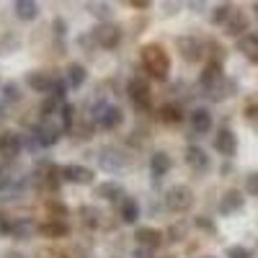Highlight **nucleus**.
<instances>
[{
    "mask_svg": "<svg viewBox=\"0 0 258 258\" xmlns=\"http://www.w3.org/2000/svg\"><path fill=\"white\" fill-rule=\"evenodd\" d=\"M140 62H142V70L153 80H158V83L168 80V75H170V54L165 52L163 44H158V41L145 44L140 49Z\"/></svg>",
    "mask_w": 258,
    "mask_h": 258,
    "instance_id": "nucleus-1",
    "label": "nucleus"
},
{
    "mask_svg": "<svg viewBox=\"0 0 258 258\" xmlns=\"http://www.w3.org/2000/svg\"><path fill=\"white\" fill-rule=\"evenodd\" d=\"M126 96L132 101V106L137 111H150L153 109V88H150V80L142 75H132L126 80Z\"/></svg>",
    "mask_w": 258,
    "mask_h": 258,
    "instance_id": "nucleus-2",
    "label": "nucleus"
},
{
    "mask_svg": "<svg viewBox=\"0 0 258 258\" xmlns=\"http://www.w3.org/2000/svg\"><path fill=\"white\" fill-rule=\"evenodd\" d=\"M91 121L98 124L101 129H106V132H114V129H119L124 124V111L114 103H98L91 111Z\"/></svg>",
    "mask_w": 258,
    "mask_h": 258,
    "instance_id": "nucleus-3",
    "label": "nucleus"
},
{
    "mask_svg": "<svg viewBox=\"0 0 258 258\" xmlns=\"http://www.w3.org/2000/svg\"><path fill=\"white\" fill-rule=\"evenodd\" d=\"M163 199H165L168 212L183 214V212H188V209L194 207V191H191V186H186V183H176V186H170V188L165 191Z\"/></svg>",
    "mask_w": 258,
    "mask_h": 258,
    "instance_id": "nucleus-4",
    "label": "nucleus"
},
{
    "mask_svg": "<svg viewBox=\"0 0 258 258\" xmlns=\"http://www.w3.org/2000/svg\"><path fill=\"white\" fill-rule=\"evenodd\" d=\"M93 41L101 47V49H116L124 39V31L119 24H98L93 31H91Z\"/></svg>",
    "mask_w": 258,
    "mask_h": 258,
    "instance_id": "nucleus-5",
    "label": "nucleus"
},
{
    "mask_svg": "<svg viewBox=\"0 0 258 258\" xmlns=\"http://www.w3.org/2000/svg\"><path fill=\"white\" fill-rule=\"evenodd\" d=\"M176 49H178V54L186 59V62H199L204 54H207V44L202 39H197L194 34H183V36H178L176 39Z\"/></svg>",
    "mask_w": 258,
    "mask_h": 258,
    "instance_id": "nucleus-6",
    "label": "nucleus"
},
{
    "mask_svg": "<svg viewBox=\"0 0 258 258\" xmlns=\"http://www.w3.org/2000/svg\"><path fill=\"white\" fill-rule=\"evenodd\" d=\"M243 209H245V194L240 188H227L217 202V212L222 217H232V214H238Z\"/></svg>",
    "mask_w": 258,
    "mask_h": 258,
    "instance_id": "nucleus-7",
    "label": "nucleus"
},
{
    "mask_svg": "<svg viewBox=\"0 0 258 258\" xmlns=\"http://www.w3.org/2000/svg\"><path fill=\"white\" fill-rule=\"evenodd\" d=\"M62 178H64V183H75V186H93L96 173H93V168H88V165L70 163V165H62Z\"/></svg>",
    "mask_w": 258,
    "mask_h": 258,
    "instance_id": "nucleus-8",
    "label": "nucleus"
},
{
    "mask_svg": "<svg viewBox=\"0 0 258 258\" xmlns=\"http://www.w3.org/2000/svg\"><path fill=\"white\" fill-rule=\"evenodd\" d=\"M214 150H217L222 158H232L238 153V135H235L230 126H220L217 135H214Z\"/></svg>",
    "mask_w": 258,
    "mask_h": 258,
    "instance_id": "nucleus-9",
    "label": "nucleus"
},
{
    "mask_svg": "<svg viewBox=\"0 0 258 258\" xmlns=\"http://www.w3.org/2000/svg\"><path fill=\"white\" fill-rule=\"evenodd\" d=\"M62 132H64L62 126H57V124H52V121H41V124L34 126V135H31V137L36 140L39 147H52V145L59 142Z\"/></svg>",
    "mask_w": 258,
    "mask_h": 258,
    "instance_id": "nucleus-10",
    "label": "nucleus"
},
{
    "mask_svg": "<svg viewBox=\"0 0 258 258\" xmlns=\"http://www.w3.org/2000/svg\"><path fill=\"white\" fill-rule=\"evenodd\" d=\"M135 243L145 250H155L165 243V232H160L155 227H137L135 230Z\"/></svg>",
    "mask_w": 258,
    "mask_h": 258,
    "instance_id": "nucleus-11",
    "label": "nucleus"
},
{
    "mask_svg": "<svg viewBox=\"0 0 258 258\" xmlns=\"http://www.w3.org/2000/svg\"><path fill=\"white\" fill-rule=\"evenodd\" d=\"M183 160H186V165L197 176H202V173H207V170H209V155L204 153L199 145H188L186 153H183Z\"/></svg>",
    "mask_w": 258,
    "mask_h": 258,
    "instance_id": "nucleus-12",
    "label": "nucleus"
},
{
    "mask_svg": "<svg viewBox=\"0 0 258 258\" xmlns=\"http://www.w3.org/2000/svg\"><path fill=\"white\" fill-rule=\"evenodd\" d=\"M34 232H39V225H36L34 220H29V217H16V220L8 222V232H6V235H11L13 240H29Z\"/></svg>",
    "mask_w": 258,
    "mask_h": 258,
    "instance_id": "nucleus-13",
    "label": "nucleus"
},
{
    "mask_svg": "<svg viewBox=\"0 0 258 258\" xmlns=\"http://www.w3.org/2000/svg\"><path fill=\"white\" fill-rule=\"evenodd\" d=\"M170 168H173V158H170L165 150H155V153L150 155V176H153L155 181H160L163 176H168Z\"/></svg>",
    "mask_w": 258,
    "mask_h": 258,
    "instance_id": "nucleus-14",
    "label": "nucleus"
},
{
    "mask_svg": "<svg viewBox=\"0 0 258 258\" xmlns=\"http://www.w3.org/2000/svg\"><path fill=\"white\" fill-rule=\"evenodd\" d=\"M54 75H49V73H44V70H29L26 73V85L31 91H36V93H52V88H54Z\"/></svg>",
    "mask_w": 258,
    "mask_h": 258,
    "instance_id": "nucleus-15",
    "label": "nucleus"
},
{
    "mask_svg": "<svg viewBox=\"0 0 258 258\" xmlns=\"http://www.w3.org/2000/svg\"><path fill=\"white\" fill-rule=\"evenodd\" d=\"M93 197H98L103 202H124L126 194H124V186L119 181H103L93 188Z\"/></svg>",
    "mask_w": 258,
    "mask_h": 258,
    "instance_id": "nucleus-16",
    "label": "nucleus"
},
{
    "mask_svg": "<svg viewBox=\"0 0 258 258\" xmlns=\"http://www.w3.org/2000/svg\"><path fill=\"white\" fill-rule=\"evenodd\" d=\"M158 116H160V121H163L165 126H178V124L186 119V111H183V106H181V103L168 101V103H163V106H160Z\"/></svg>",
    "mask_w": 258,
    "mask_h": 258,
    "instance_id": "nucleus-17",
    "label": "nucleus"
},
{
    "mask_svg": "<svg viewBox=\"0 0 258 258\" xmlns=\"http://www.w3.org/2000/svg\"><path fill=\"white\" fill-rule=\"evenodd\" d=\"M188 119H191V129H194V135H209V132H212V126H214L212 114H209V109H204V106L194 109V111L188 114Z\"/></svg>",
    "mask_w": 258,
    "mask_h": 258,
    "instance_id": "nucleus-18",
    "label": "nucleus"
},
{
    "mask_svg": "<svg viewBox=\"0 0 258 258\" xmlns=\"http://www.w3.org/2000/svg\"><path fill=\"white\" fill-rule=\"evenodd\" d=\"M24 150V140L18 132H3L0 135V155L3 158H16Z\"/></svg>",
    "mask_w": 258,
    "mask_h": 258,
    "instance_id": "nucleus-19",
    "label": "nucleus"
},
{
    "mask_svg": "<svg viewBox=\"0 0 258 258\" xmlns=\"http://www.w3.org/2000/svg\"><path fill=\"white\" fill-rule=\"evenodd\" d=\"M238 52H240L250 64H258V34H255V31H248L245 36L238 39Z\"/></svg>",
    "mask_w": 258,
    "mask_h": 258,
    "instance_id": "nucleus-20",
    "label": "nucleus"
},
{
    "mask_svg": "<svg viewBox=\"0 0 258 258\" xmlns=\"http://www.w3.org/2000/svg\"><path fill=\"white\" fill-rule=\"evenodd\" d=\"M85 80H88V70H85V64L80 62H70L68 70H64V83H68V88L78 91L85 85Z\"/></svg>",
    "mask_w": 258,
    "mask_h": 258,
    "instance_id": "nucleus-21",
    "label": "nucleus"
},
{
    "mask_svg": "<svg viewBox=\"0 0 258 258\" xmlns=\"http://www.w3.org/2000/svg\"><path fill=\"white\" fill-rule=\"evenodd\" d=\"M39 235L41 238H49V240H62L70 235V225L68 222H54V220H47L39 225Z\"/></svg>",
    "mask_w": 258,
    "mask_h": 258,
    "instance_id": "nucleus-22",
    "label": "nucleus"
},
{
    "mask_svg": "<svg viewBox=\"0 0 258 258\" xmlns=\"http://www.w3.org/2000/svg\"><path fill=\"white\" fill-rule=\"evenodd\" d=\"M248 16L243 13V11H235L232 16H230V21L225 24V34L227 36H235V39H240V36H245L248 34Z\"/></svg>",
    "mask_w": 258,
    "mask_h": 258,
    "instance_id": "nucleus-23",
    "label": "nucleus"
},
{
    "mask_svg": "<svg viewBox=\"0 0 258 258\" xmlns=\"http://www.w3.org/2000/svg\"><path fill=\"white\" fill-rule=\"evenodd\" d=\"M140 214H142V209H140V202H137L135 197H126V199L121 202V207H119V217H121L124 225H135V222L140 220Z\"/></svg>",
    "mask_w": 258,
    "mask_h": 258,
    "instance_id": "nucleus-24",
    "label": "nucleus"
},
{
    "mask_svg": "<svg viewBox=\"0 0 258 258\" xmlns=\"http://www.w3.org/2000/svg\"><path fill=\"white\" fill-rule=\"evenodd\" d=\"M13 13L18 21H36L39 18V3H34V0H16L13 3Z\"/></svg>",
    "mask_w": 258,
    "mask_h": 258,
    "instance_id": "nucleus-25",
    "label": "nucleus"
},
{
    "mask_svg": "<svg viewBox=\"0 0 258 258\" xmlns=\"http://www.w3.org/2000/svg\"><path fill=\"white\" fill-rule=\"evenodd\" d=\"M85 11H88L91 16H96L101 24H114V6H111V3L93 0V3H85Z\"/></svg>",
    "mask_w": 258,
    "mask_h": 258,
    "instance_id": "nucleus-26",
    "label": "nucleus"
},
{
    "mask_svg": "<svg viewBox=\"0 0 258 258\" xmlns=\"http://www.w3.org/2000/svg\"><path fill=\"white\" fill-rule=\"evenodd\" d=\"M24 181H21L18 176H3L0 178V194H3V199H16L24 194Z\"/></svg>",
    "mask_w": 258,
    "mask_h": 258,
    "instance_id": "nucleus-27",
    "label": "nucleus"
},
{
    "mask_svg": "<svg viewBox=\"0 0 258 258\" xmlns=\"http://www.w3.org/2000/svg\"><path fill=\"white\" fill-rule=\"evenodd\" d=\"M44 212H47V217L54 220V222H68V217H70V207L62 204L59 199H47L44 202Z\"/></svg>",
    "mask_w": 258,
    "mask_h": 258,
    "instance_id": "nucleus-28",
    "label": "nucleus"
},
{
    "mask_svg": "<svg viewBox=\"0 0 258 258\" xmlns=\"http://www.w3.org/2000/svg\"><path fill=\"white\" fill-rule=\"evenodd\" d=\"M232 13H235V6L232 3H217V6L212 8V13H209V21H212L214 26H222L225 29V24L230 21Z\"/></svg>",
    "mask_w": 258,
    "mask_h": 258,
    "instance_id": "nucleus-29",
    "label": "nucleus"
},
{
    "mask_svg": "<svg viewBox=\"0 0 258 258\" xmlns=\"http://www.w3.org/2000/svg\"><path fill=\"white\" fill-rule=\"evenodd\" d=\"M98 160H101V168L109 170V173H111V170H121L126 165V158L121 153H114V150H103V155Z\"/></svg>",
    "mask_w": 258,
    "mask_h": 258,
    "instance_id": "nucleus-30",
    "label": "nucleus"
},
{
    "mask_svg": "<svg viewBox=\"0 0 258 258\" xmlns=\"http://www.w3.org/2000/svg\"><path fill=\"white\" fill-rule=\"evenodd\" d=\"M186 235H188V222L178 220L176 225H170V227L165 230V243H168V245L183 243V240H186Z\"/></svg>",
    "mask_w": 258,
    "mask_h": 258,
    "instance_id": "nucleus-31",
    "label": "nucleus"
},
{
    "mask_svg": "<svg viewBox=\"0 0 258 258\" xmlns=\"http://www.w3.org/2000/svg\"><path fill=\"white\" fill-rule=\"evenodd\" d=\"M62 106H64V101H59V98H54V96H47L44 98V103H41V119L44 121H49V116H54L57 111H62Z\"/></svg>",
    "mask_w": 258,
    "mask_h": 258,
    "instance_id": "nucleus-32",
    "label": "nucleus"
},
{
    "mask_svg": "<svg viewBox=\"0 0 258 258\" xmlns=\"http://www.w3.org/2000/svg\"><path fill=\"white\" fill-rule=\"evenodd\" d=\"M18 47H21L18 36H13V34H0V57H3V54H13Z\"/></svg>",
    "mask_w": 258,
    "mask_h": 258,
    "instance_id": "nucleus-33",
    "label": "nucleus"
},
{
    "mask_svg": "<svg viewBox=\"0 0 258 258\" xmlns=\"http://www.w3.org/2000/svg\"><path fill=\"white\" fill-rule=\"evenodd\" d=\"M59 114H62V129H64V132H73V129H75V106L64 101Z\"/></svg>",
    "mask_w": 258,
    "mask_h": 258,
    "instance_id": "nucleus-34",
    "label": "nucleus"
},
{
    "mask_svg": "<svg viewBox=\"0 0 258 258\" xmlns=\"http://www.w3.org/2000/svg\"><path fill=\"white\" fill-rule=\"evenodd\" d=\"M197 230H202V232H209V235H217V225L212 222V217H207V214H197L194 217V222H191Z\"/></svg>",
    "mask_w": 258,
    "mask_h": 258,
    "instance_id": "nucleus-35",
    "label": "nucleus"
},
{
    "mask_svg": "<svg viewBox=\"0 0 258 258\" xmlns=\"http://www.w3.org/2000/svg\"><path fill=\"white\" fill-rule=\"evenodd\" d=\"M3 98L11 101V103H18V101H21V88H18V83H6V85H3Z\"/></svg>",
    "mask_w": 258,
    "mask_h": 258,
    "instance_id": "nucleus-36",
    "label": "nucleus"
},
{
    "mask_svg": "<svg viewBox=\"0 0 258 258\" xmlns=\"http://www.w3.org/2000/svg\"><path fill=\"white\" fill-rule=\"evenodd\" d=\"M225 258H253V250L245 245H230L225 250Z\"/></svg>",
    "mask_w": 258,
    "mask_h": 258,
    "instance_id": "nucleus-37",
    "label": "nucleus"
},
{
    "mask_svg": "<svg viewBox=\"0 0 258 258\" xmlns=\"http://www.w3.org/2000/svg\"><path fill=\"white\" fill-rule=\"evenodd\" d=\"M80 214H83V225H85V227H96V225H98V212H96V209L80 207Z\"/></svg>",
    "mask_w": 258,
    "mask_h": 258,
    "instance_id": "nucleus-38",
    "label": "nucleus"
},
{
    "mask_svg": "<svg viewBox=\"0 0 258 258\" xmlns=\"http://www.w3.org/2000/svg\"><path fill=\"white\" fill-rule=\"evenodd\" d=\"M245 194L248 197H258V170H250L245 176Z\"/></svg>",
    "mask_w": 258,
    "mask_h": 258,
    "instance_id": "nucleus-39",
    "label": "nucleus"
},
{
    "mask_svg": "<svg viewBox=\"0 0 258 258\" xmlns=\"http://www.w3.org/2000/svg\"><path fill=\"white\" fill-rule=\"evenodd\" d=\"M129 8H135V11H147V8H153V3H150V0H129Z\"/></svg>",
    "mask_w": 258,
    "mask_h": 258,
    "instance_id": "nucleus-40",
    "label": "nucleus"
},
{
    "mask_svg": "<svg viewBox=\"0 0 258 258\" xmlns=\"http://www.w3.org/2000/svg\"><path fill=\"white\" fill-rule=\"evenodd\" d=\"M54 34H57V36L68 34V24H64V18H54Z\"/></svg>",
    "mask_w": 258,
    "mask_h": 258,
    "instance_id": "nucleus-41",
    "label": "nucleus"
},
{
    "mask_svg": "<svg viewBox=\"0 0 258 258\" xmlns=\"http://www.w3.org/2000/svg\"><path fill=\"white\" fill-rule=\"evenodd\" d=\"M8 222H11V220L6 217L3 212H0V235H6V232H8Z\"/></svg>",
    "mask_w": 258,
    "mask_h": 258,
    "instance_id": "nucleus-42",
    "label": "nucleus"
},
{
    "mask_svg": "<svg viewBox=\"0 0 258 258\" xmlns=\"http://www.w3.org/2000/svg\"><path fill=\"white\" fill-rule=\"evenodd\" d=\"M165 8H168V11H165L168 16H173V13H178V8H181V6H178V3H165Z\"/></svg>",
    "mask_w": 258,
    "mask_h": 258,
    "instance_id": "nucleus-43",
    "label": "nucleus"
},
{
    "mask_svg": "<svg viewBox=\"0 0 258 258\" xmlns=\"http://www.w3.org/2000/svg\"><path fill=\"white\" fill-rule=\"evenodd\" d=\"M150 253H153V250H145V248H140V250H135V258H150Z\"/></svg>",
    "mask_w": 258,
    "mask_h": 258,
    "instance_id": "nucleus-44",
    "label": "nucleus"
},
{
    "mask_svg": "<svg viewBox=\"0 0 258 258\" xmlns=\"http://www.w3.org/2000/svg\"><path fill=\"white\" fill-rule=\"evenodd\" d=\"M6 258H26V255L18 253V250H11V253H6Z\"/></svg>",
    "mask_w": 258,
    "mask_h": 258,
    "instance_id": "nucleus-45",
    "label": "nucleus"
},
{
    "mask_svg": "<svg viewBox=\"0 0 258 258\" xmlns=\"http://www.w3.org/2000/svg\"><path fill=\"white\" fill-rule=\"evenodd\" d=\"M44 258H68L64 253H44Z\"/></svg>",
    "mask_w": 258,
    "mask_h": 258,
    "instance_id": "nucleus-46",
    "label": "nucleus"
},
{
    "mask_svg": "<svg viewBox=\"0 0 258 258\" xmlns=\"http://www.w3.org/2000/svg\"><path fill=\"white\" fill-rule=\"evenodd\" d=\"M188 8H191V11H197V13H199V8H204V3H188Z\"/></svg>",
    "mask_w": 258,
    "mask_h": 258,
    "instance_id": "nucleus-47",
    "label": "nucleus"
},
{
    "mask_svg": "<svg viewBox=\"0 0 258 258\" xmlns=\"http://www.w3.org/2000/svg\"><path fill=\"white\" fill-rule=\"evenodd\" d=\"M3 119H6V106L0 103V121H3Z\"/></svg>",
    "mask_w": 258,
    "mask_h": 258,
    "instance_id": "nucleus-48",
    "label": "nucleus"
},
{
    "mask_svg": "<svg viewBox=\"0 0 258 258\" xmlns=\"http://www.w3.org/2000/svg\"><path fill=\"white\" fill-rule=\"evenodd\" d=\"M253 13H255V16H258V3H253Z\"/></svg>",
    "mask_w": 258,
    "mask_h": 258,
    "instance_id": "nucleus-49",
    "label": "nucleus"
},
{
    "mask_svg": "<svg viewBox=\"0 0 258 258\" xmlns=\"http://www.w3.org/2000/svg\"><path fill=\"white\" fill-rule=\"evenodd\" d=\"M202 258H217V255H202Z\"/></svg>",
    "mask_w": 258,
    "mask_h": 258,
    "instance_id": "nucleus-50",
    "label": "nucleus"
}]
</instances>
